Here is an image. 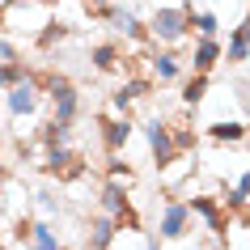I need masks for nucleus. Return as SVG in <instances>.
Returning a JSON list of instances; mask_svg holds the SVG:
<instances>
[{
	"label": "nucleus",
	"instance_id": "13",
	"mask_svg": "<svg viewBox=\"0 0 250 250\" xmlns=\"http://www.w3.org/2000/svg\"><path fill=\"white\" fill-rule=\"evenodd\" d=\"M127 64V51L119 42H93L89 47V68L93 72H123Z\"/></svg>",
	"mask_w": 250,
	"mask_h": 250
},
{
	"label": "nucleus",
	"instance_id": "8",
	"mask_svg": "<svg viewBox=\"0 0 250 250\" xmlns=\"http://www.w3.org/2000/svg\"><path fill=\"white\" fill-rule=\"evenodd\" d=\"M4 106H9L13 119H26V115H34V110L42 106V93H39V85H34V72H30L26 81H17L13 89H4Z\"/></svg>",
	"mask_w": 250,
	"mask_h": 250
},
{
	"label": "nucleus",
	"instance_id": "23",
	"mask_svg": "<svg viewBox=\"0 0 250 250\" xmlns=\"http://www.w3.org/2000/svg\"><path fill=\"white\" fill-rule=\"evenodd\" d=\"M34 204H39V208L47 212V216H60V208H64V204H60V199H55L51 191H34Z\"/></svg>",
	"mask_w": 250,
	"mask_h": 250
},
{
	"label": "nucleus",
	"instance_id": "7",
	"mask_svg": "<svg viewBox=\"0 0 250 250\" xmlns=\"http://www.w3.org/2000/svg\"><path fill=\"white\" fill-rule=\"evenodd\" d=\"M195 153H174L170 161H161L157 166V178H161V187H166V195H178L187 183H191V174H195Z\"/></svg>",
	"mask_w": 250,
	"mask_h": 250
},
{
	"label": "nucleus",
	"instance_id": "28",
	"mask_svg": "<svg viewBox=\"0 0 250 250\" xmlns=\"http://www.w3.org/2000/svg\"><path fill=\"white\" fill-rule=\"evenodd\" d=\"M0 250H4V242H0Z\"/></svg>",
	"mask_w": 250,
	"mask_h": 250
},
{
	"label": "nucleus",
	"instance_id": "16",
	"mask_svg": "<svg viewBox=\"0 0 250 250\" xmlns=\"http://www.w3.org/2000/svg\"><path fill=\"white\" fill-rule=\"evenodd\" d=\"M204 136H208L212 145H242V140L250 136V127H246V123H237V119H233V123H225V119H221V123H208Z\"/></svg>",
	"mask_w": 250,
	"mask_h": 250
},
{
	"label": "nucleus",
	"instance_id": "21",
	"mask_svg": "<svg viewBox=\"0 0 250 250\" xmlns=\"http://www.w3.org/2000/svg\"><path fill=\"white\" fill-rule=\"evenodd\" d=\"M178 98H183L187 110H191V106H199L204 98H208V72H191V77L183 81V93H178Z\"/></svg>",
	"mask_w": 250,
	"mask_h": 250
},
{
	"label": "nucleus",
	"instance_id": "27",
	"mask_svg": "<svg viewBox=\"0 0 250 250\" xmlns=\"http://www.w3.org/2000/svg\"><path fill=\"white\" fill-rule=\"evenodd\" d=\"M0 34H4V4H0Z\"/></svg>",
	"mask_w": 250,
	"mask_h": 250
},
{
	"label": "nucleus",
	"instance_id": "25",
	"mask_svg": "<svg viewBox=\"0 0 250 250\" xmlns=\"http://www.w3.org/2000/svg\"><path fill=\"white\" fill-rule=\"evenodd\" d=\"M237 191H242V195H246V199H250V170H246V174H242V178H237Z\"/></svg>",
	"mask_w": 250,
	"mask_h": 250
},
{
	"label": "nucleus",
	"instance_id": "14",
	"mask_svg": "<svg viewBox=\"0 0 250 250\" xmlns=\"http://www.w3.org/2000/svg\"><path fill=\"white\" fill-rule=\"evenodd\" d=\"M89 233H85V242H89V250H110V242L119 237V225L106 216V212H98L89 225H85Z\"/></svg>",
	"mask_w": 250,
	"mask_h": 250
},
{
	"label": "nucleus",
	"instance_id": "22",
	"mask_svg": "<svg viewBox=\"0 0 250 250\" xmlns=\"http://www.w3.org/2000/svg\"><path fill=\"white\" fill-rule=\"evenodd\" d=\"M26 77H30L26 60H0V89H13L17 81H26Z\"/></svg>",
	"mask_w": 250,
	"mask_h": 250
},
{
	"label": "nucleus",
	"instance_id": "19",
	"mask_svg": "<svg viewBox=\"0 0 250 250\" xmlns=\"http://www.w3.org/2000/svg\"><path fill=\"white\" fill-rule=\"evenodd\" d=\"M187 30L204 34V39H216L221 34V17L212 13V9H187Z\"/></svg>",
	"mask_w": 250,
	"mask_h": 250
},
{
	"label": "nucleus",
	"instance_id": "10",
	"mask_svg": "<svg viewBox=\"0 0 250 250\" xmlns=\"http://www.w3.org/2000/svg\"><path fill=\"white\" fill-rule=\"evenodd\" d=\"M110 30H115L119 39H132V42H148V30H145V17H136L132 9H123V4H110V13H106Z\"/></svg>",
	"mask_w": 250,
	"mask_h": 250
},
{
	"label": "nucleus",
	"instance_id": "12",
	"mask_svg": "<svg viewBox=\"0 0 250 250\" xmlns=\"http://www.w3.org/2000/svg\"><path fill=\"white\" fill-rule=\"evenodd\" d=\"M187 64H191V72H208L212 77V68L221 64V39H204V34H199V39L191 42Z\"/></svg>",
	"mask_w": 250,
	"mask_h": 250
},
{
	"label": "nucleus",
	"instance_id": "9",
	"mask_svg": "<svg viewBox=\"0 0 250 250\" xmlns=\"http://www.w3.org/2000/svg\"><path fill=\"white\" fill-rule=\"evenodd\" d=\"M148 60V77H153V85H170V81H178L183 77V55L174 51V47H157L153 55H145Z\"/></svg>",
	"mask_w": 250,
	"mask_h": 250
},
{
	"label": "nucleus",
	"instance_id": "11",
	"mask_svg": "<svg viewBox=\"0 0 250 250\" xmlns=\"http://www.w3.org/2000/svg\"><path fill=\"white\" fill-rule=\"evenodd\" d=\"M140 132H145L148 153H153V161H157V166H161V161H170L174 153H178V148H174V136H170V123H166V119H148Z\"/></svg>",
	"mask_w": 250,
	"mask_h": 250
},
{
	"label": "nucleus",
	"instance_id": "1",
	"mask_svg": "<svg viewBox=\"0 0 250 250\" xmlns=\"http://www.w3.org/2000/svg\"><path fill=\"white\" fill-rule=\"evenodd\" d=\"M148 30V42H157V47H178V42L191 34L187 30V4H157L145 21Z\"/></svg>",
	"mask_w": 250,
	"mask_h": 250
},
{
	"label": "nucleus",
	"instance_id": "24",
	"mask_svg": "<svg viewBox=\"0 0 250 250\" xmlns=\"http://www.w3.org/2000/svg\"><path fill=\"white\" fill-rule=\"evenodd\" d=\"M0 60H21V55H17V42L4 39V34H0Z\"/></svg>",
	"mask_w": 250,
	"mask_h": 250
},
{
	"label": "nucleus",
	"instance_id": "3",
	"mask_svg": "<svg viewBox=\"0 0 250 250\" xmlns=\"http://www.w3.org/2000/svg\"><path fill=\"white\" fill-rule=\"evenodd\" d=\"M47 21H51L47 4H34V0H9L4 4V34H30L34 39Z\"/></svg>",
	"mask_w": 250,
	"mask_h": 250
},
{
	"label": "nucleus",
	"instance_id": "17",
	"mask_svg": "<svg viewBox=\"0 0 250 250\" xmlns=\"http://www.w3.org/2000/svg\"><path fill=\"white\" fill-rule=\"evenodd\" d=\"M26 250H60V233H55V225L51 221H30Z\"/></svg>",
	"mask_w": 250,
	"mask_h": 250
},
{
	"label": "nucleus",
	"instance_id": "18",
	"mask_svg": "<svg viewBox=\"0 0 250 250\" xmlns=\"http://www.w3.org/2000/svg\"><path fill=\"white\" fill-rule=\"evenodd\" d=\"M106 183H119V187L132 191L136 187V166L123 161V153H106Z\"/></svg>",
	"mask_w": 250,
	"mask_h": 250
},
{
	"label": "nucleus",
	"instance_id": "5",
	"mask_svg": "<svg viewBox=\"0 0 250 250\" xmlns=\"http://www.w3.org/2000/svg\"><path fill=\"white\" fill-rule=\"evenodd\" d=\"M187 233H191V208H187V199L166 195V204L157 212V237L161 242H183Z\"/></svg>",
	"mask_w": 250,
	"mask_h": 250
},
{
	"label": "nucleus",
	"instance_id": "15",
	"mask_svg": "<svg viewBox=\"0 0 250 250\" xmlns=\"http://www.w3.org/2000/svg\"><path fill=\"white\" fill-rule=\"evenodd\" d=\"M77 110H81V98H77V85L68 81L60 93H51V119H60V123H77Z\"/></svg>",
	"mask_w": 250,
	"mask_h": 250
},
{
	"label": "nucleus",
	"instance_id": "26",
	"mask_svg": "<svg viewBox=\"0 0 250 250\" xmlns=\"http://www.w3.org/2000/svg\"><path fill=\"white\" fill-rule=\"evenodd\" d=\"M34 4H47V9H60L64 0H34Z\"/></svg>",
	"mask_w": 250,
	"mask_h": 250
},
{
	"label": "nucleus",
	"instance_id": "6",
	"mask_svg": "<svg viewBox=\"0 0 250 250\" xmlns=\"http://www.w3.org/2000/svg\"><path fill=\"white\" fill-rule=\"evenodd\" d=\"M132 136H136L132 115H98V140L106 153H123L132 145Z\"/></svg>",
	"mask_w": 250,
	"mask_h": 250
},
{
	"label": "nucleus",
	"instance_id": "4",
	"mask_svg": "<svg viewBox=\"0 0 250 250\" xmlns=\"http://www.w3.org/2000/svg\"><path fill=\"white\" fill-rule=\"evenodd\" d=\"M42 170L51 178H60V183H77V178H85L89 166L72 145H42Z\"/></svg>",
	"mask_w": 250,
	"mask_h": 250
},
{
	"label": "nucleus",
	"instance_id": "2",
	"mask_svg": "<svg viewBox=\"0 0 250 250\" xmlns=\"http://www.w3.org/2000/svg\"><path fill=\"white\" fill-rule=\"evenodd\" d=\"M98 208L119 225V233H140V229H145V225H140V212H136V199H132L127 187L102 183V191H98Z\"/></svg>",
	"mask_w": 250,
	"mask_h": 250
},
{
	"label": "nucleus",
	"instance_id": "20",
	"mask_svg": "<svg viewBox=\"0 0 250 250\" xmlns=\"http://www.w3.org/2000/svg\"><path fill=\"white\" fill-rule=\"evenodd\" d=\"M221 60L229 68H237V64H246V60H250V42H246V34H242V26H233L229 42H221Z\"/></svg>",
	"mask_w": 250,
	"mask_h": 250
},
{
	"label": "nucleus",
	"instance_id": "29",
	"mask_svg": "<svg viewBox=\"0 0 250 250\" xmlns=\"http://www.w3.org/2000/svg\"><path fill=\"white\" fill-rule=\"evenodd\" d=\"M246 89H250V81H246Z\"/></svg>",
	"mask_w": 250,
	"mask_h": 250
}]
</instances>
